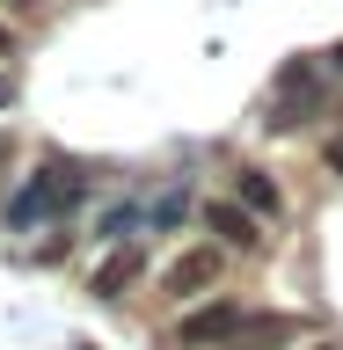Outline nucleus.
<instances>
[{"label":"nucleus","mask_w":343,"mask_h":350,"mask_svg":"<svg viewBox=\"0 0 343 350\" xmlns=\"http://www.w3.org/2000/svg\"><path fill=\"white\" fill-rule=\"evenodd\" d=\"M322 103H329V88L314 81V66H285V73H278V95H270V117H263V124H270V131H292V124H307Z\"/></svg>","instance_id":"nucleus-4"},{"label":"nucleus","mask_w":343,"mask_h":350,"mask_svg":"<svg viewBox=\"0 0 343 350\" xmlns=\"http://www.w3.org/2000/svg\"><path fill=\"white\" fill-rule=\"evenodd\" d=\"M37 8H44V0H8V15H37Z\"/></svg>","instance_id":"nucleus-9"},{"label":"nucleus","mask_w":343,"mask_h":350,"mask_svg":"<svg viewBox=\"0 0 343 350\" xmlns=\"http://www.w3.org/2000/svg\"><path fill=\"white\" fill-rule=\"evenodd\" d=\"M8 51H15V29H8V22H0V59H8Z\"/></svg>","instance_id":"nucleus-10"},{"label":"nucleus","mask_w":343,"mask_h":350,"mask_svg":"<svg viewBox=\"0 0 343 350\" xmlns=\"http://www.w3.org/2000/svg\"><path fill=\"white\" fill-rule=\"evenodd\" d=\"M197 219H205V234H212L227 256H263V219L249 212L241 197H205Z\"/></svg>","instance_id":"nucleus-3"},{"label":"nucleus","mask_w":343,"mask_h":350,"mask_svg":"<svg viewBox=\"0 0 343 350\" xmlns=\"http://www.w3.org/2000/svg\"><path fill=\"white\" fill-rule=\"evenodd\" d=\"M219 270H227V248H219V241H197V248H183V256L153 278V292H161V299H205L219 284Z\"/></svg>","instance_id":"nucleus-2"},{"label":"nucleus","mask_w":343,"mask_h":350,"mask_svg":"<svg viewBox=\"0 0 343 350\" xmlns=\"http://www.w3.org/2000/svg\"><path fill=\"white\" fill-rule=\"evenodd\" d=\"M241 321H249V314H241L234 299H205V306H190V314L175 321V343L183 350H227L241 336Z\"/></svg>","instance_id":"nucleus-5"},{"label":"nucleus","mask_w":343,"mask_h":350,"mask_svg":"<svg viewBox=\"0 0 343 350\" xmlns=\"http://www.w3.org/2000/svg\"><path fill=\"white\" fill-rule=\"evenodd\" d=\"M292 343V321H285V314H256V321H241V336L227 350H285Z\"/></svg>","instance_id":"nucleus-8"},{"label":"nucleus","mask_w":343,"mask_h":350,"mask_svg":"<svg viewBox=\"0 0 343 350\" xmlns=\"http://www.w3.org/2000/svg\"><path fill=\"white\" fill-rule=\"evenodd\" d=\"M88 197V175L73 168V161H51V168H37L29 183H22L15 197H8V226H37V219H59V212H73Z\"/></svg>","instance_id":"nucleus-1"},{"label":"nucleus","mask_w":343,"mask_h":350,"mask_svg":"<svg viewBox=\"0 0 343 350\" xmlns=\"http://www.w3.org/2000/svg\"><path fill=\"white\" fill-rule=\"evenodd\" d=\"M8 95H15V81H8V73H0V109H8Z\"/></svg>","instance_id":"nucleus-11"},{"label":"nucleus","mask_w":343,"mask_h":350,"mask_svg":"<svg viewBox=\"0 0 343 350\" xmlns=\"http://www.w3.org/2000/svg\"><path fill=\"white\" fill-rule=\"evenodd\" d=\"M139 270H147V248L125 241V248H110V256L88 270V292H95V299H125L131 284H139Z\"/></svg>","instance_id":"nucleus-6"},{"label":"nucleus","mask_w":343,"mask_h":350,"mask_svg":"<svg viewBox=\"0 0 343 350\" xmlns=\"http://www.w3.org/2000/svg\"><path fill=\"white\" fill-rule=\"evenodd\" d=\"M307 350H343V343H307Z\"/></svg>","instance_id":"nucleus-12"},{"label":"nucleus","mask_w":343,"mask_h":350,"mask_svg":"<svg viewBox=\"0 0 343 350\" xmlns=\"http://www.w3.org/2000/svg\"><path fill=\"white\" fill-rule=\"evenodd\" d=\"M234 197L263 219V226H278V219H285V190H278L263 168H234Z\"/></svg>","instance_id":"nucleus-7"}]
</instances>
